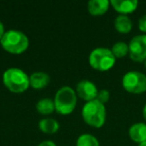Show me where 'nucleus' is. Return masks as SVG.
<instances>
[{
    "mask_svg": "<svg viewBox=\"0 0 146 146\" xmlns=\"http://www.w3.org/2000/svg\"><path fill=\"white\" fill-rule=\"evenodd\" d=\"M122 86L129 93H144L146 91V75L139 71H129L122 78Z\"/></svg>",
    "mask_w": 146,
    "mask_h": 146,
    "instance_id": "nucleus-6",
    "label": "nucleus"
},
{
    "mask_svg": "<svg viewBox=\"0 0 146 146\" xmlns=\"http://www.w3.org/2000/svg\"><path fill=\"white\" fill-rule=\"evenodd\" d=\"M129 137L132 141L136 143H143L146 142V124L139 122L135 123L129 128Z\"/></svg>",
    "mask_w": 146,
    "mask_h": 146,
    "instance_id": "nucleus-10",
    "label": "nucleus"
},
{
    "mask_svg": "<svg viewBox=\"0 0 146 146\" xmlns=\"http://www.w3.org/2000/svg\"><path fill=\"white\" fill-rule=\"evenodd\" d=\"M144 67H145V69H146V60L144 61Z\"/></svg>",
    "mask_w": 146,
    "mask_h": 146,
    "instance_id": "nucleus-24",
    "label": "nucleus"
},
{
    "mask_svg": "<svg viewBox=\"0 0 146 146\" xmlns=\"http://www.w3.org/2000/svg\"><path fill=\"white\" fill-rule=\"evenodd\" d=\"M76 146H99V142L93 135L86 133L78 137Z\"/></svg>",
    "mask_w": 146,
    "mask_h": 146,
    "instance_id": "nucleus-17",
    "label": "nucleus"
},
{
    "mask_svg": "<svg viewBox=\"0 0 146 146\" xmlns=\"http://www.w3.org/2000/svg\"><path fill=\"white\" fill-rule=\"evenodd\" d=\"M138 28L141 32H143L144 34H146V14L143 15L141 18L138 21Z\"/></svg>",
    "mask_w": 146,
    "mask_h": 146,
    "instance_id": "nucleus-19",
    "label": "nucleus"
},
{
    "mask_svg": "<svg viewBox=\"0 0 146 146\" xmlns=\"http://www.w3.org/2000/svg\"><path fill=\"white\" fill-rule=\"evenodd\" d=\"M98 89L93 82L89 80H82L76 85V95L86 100L87 102L97 98Z\"/></svg>",
    "mask_w": 146,
    "mask_h": 146,
    "instance_id": "nucleus-8",
    "label": "nucleus"
},
{
    "mask_svg": "<svg viewBox=\"0 0 146 146\" xmlns=\"http://www.w3.org/2000/svg\"><path fill=\"white\" fill-rule=\"evenodd\" d=\"M110 2L107 0H91L87 4L88 11L93 16L103 15L109 8Z\"/></svg>",
    "mask_w": 146,
    "mask_h": 146,
    "instance_id": "nucleus-12",
    "label": "nucleus"
},
{
    "mask_svg": "<svg viewBox=\"0 0 146 146\" xmlns=\"http://www.w3.org/2000/svg\"><path fill=\"white\" fill-rule=\"evenodd\" d=\"M82 117L88 125L93 126L95 128H100L105 123V106L97 99L86 102V104L82 108Z\"/></svg>",
    "mask_w": 146,
    "mask_h": 146,
    "instance_id": "nucleus-2",
    "label": "nucleus"
},
{
    "mask_svg": "<svg viewBox=\"0 0 146 146\" xmlns=\"http://www.w3.org/2000/svg\"><path fill=\"white\" fill-rule=\"evenodd\" d=\"M5 32H6V31L4 30V25H3V23L0 21V40L2 39V37H3V35L5 34Z\"/></svg>",
    "mask_w": 146,
    "mask_h": 146,
    "instance_id": "nucleus-21",
    "label": "nucleus"
},
{
    "mask_svg": "<svg viewBox=\"0 0 146 146\" xmlns=\"http://www.w3.org/2000/svg\"><path fill=\"white\" fill-rule=\"evenodd\" d=\"M116 58L107 48H96L89 55V64L92 68L98 71H107L115 64Z\"/></svg>",
    "mask_w": 146,
    "mask_h": 146,
    "instance_id": "nucleus-5",
    "label": "nucleus"
},
{
    "mask_svg": "<svg viewBox=\"0 0 146 146\" xmlns=\"http://www.w3.org/2000/svg\"><path fill=\"white\" fill-rule=\"evenodd\" d=\"M138 146H146V142H143V143H140Z\"/></svg>",
    "mask_w": 146,
    "mask_h": 146,
    "instance_id": "nucleus-23",
    "label": "nucleus"
},
{
    "mask_svg": "<svg viewBox=\"0 0 146 146\" xmlns=\"http://www.w3.org/2000/svg\"><path fill=\"white\" fill-rule=\"evenodd\" d=\"M38 146H56V144L53 141H50V140H46V141H43L39 144Z\"/></svg>",
    "mask_w": 146,
    "mask_h": 146,
    "instance_id": "nucleus-20",
    "label": "nucleus"
},
{
    "mask_svg": "<svg viewBox=\"0 0 146 146\" xmlns=\"http://www.w3.org/2000/svg\"><path fill=\"white\" fill-rule=\"evenodd\" d=\"M110 4L114 10L122 15H127L132 13L137 9L138 1L136 0H112Z\"/></svg>",
    "mask_w": 146,
    "mask_h": 146,
    "instance_id": "nucleus-9",
    "label": "nucleus"
},
{
    "mask_svg": "<svg viewBox=\"0 0 146 146\" xmlns=\"http://www.w3.org/2000/svg\"><path fill=\"white\" fill-rule=\"evenodd\" d=\"M3 83L10 91L21 93L30 86L29 76L19 68H9L3 73Z\"/></svg>",
    "mask_w": 146,
    "mask_h": 146,
    "instance_id": "nucleus-3",
    "label": "nucleus"
},
{
    "mask_svg": "<svg viewBox=\"0 0 146 146\" xmlns=\"http://www.w3.org/2000/svg\"><path fill=\"white\" fill-rule=\"evenodd\" d=\"M36 109L40 114L43 115H48L51 114L55 110V104L54 101L49 98H43L39 100L36 104Z\"/></svg>",
    "mask_w": 146,
    "mask_h": 146,
    "instance_id": "nucleus-15",
    "label": "nucleus"
},
{
    "mask_svg": "<svg viewBox=\"0 0 146 146\" xmlns=\"http://www.w3.org/2000/svg\"><path fill=\"white\" fill-rule=\"evenodd\" d=\"M76 102H77L76 92L69 86H63L56 92L55 95V110L59 114L68 115L75 109Z\"/></svg>",
    "mask_w": 146,
    "mask_h": 146,
    "instance_id": "nucleus-4",
    "label": "nucleus"
},
{
    "mask_svg": "<svg viewBox=\"0 0 146 146\" xmlns=\"http://www.w3.org/2000/svg\"><path fill=\"white\" fill-rule=\"evenodd\" d=\"M129 56L135 62L146 60V34H139L131 39L129 45Z\"/></svg>",
    "mask_w": 146,
    "mask_h": 146,
    "instance_id": "nucleus-7",
    "label": "nucleus"
},
{
    "mask_svg": "<svg viewBox=\"0 0 146 146\" xmlns=\"http://www.w3.org/2000/svg\"><path fill=\"white\" fill-rule=\"evenodd\" d=\"M142 115H143L144 120L146 121V103H145V105H144V107H143V110H142Z\"/></svg>",
    "mask_w": 146,
    "mask_h": 146,
    "instance_id": "nucleus-22",
    "label": "nucleus"
},
{
    "mask_svg": "<svg viewBox=\"0 0 146 146\" xmlns=\"http://www.w3.org/2000/svg\"><path fill=\"white\" fill-rule=\"evenodd\" d=\"M0 43L7 52L12 54H21L28 48L29 40L23 32L11 29L5 32Z\"/></svg>",
    "mask_w": 146,
    "mask_h": 146,
    "instance_id": "nucleus-1",
    "label": "nucleus"
},
{
    "mask_svg": "<svg viewBox=\"0 0 146 146\" xmlns=\"http://www.w3.org/2000/svg\"><path fill=\"white\" fill-rule=\"evenodd\" d=\"M50 82V76L44 72H34L29 76V83L34 89H42Z\"/></svg>",
    "mask_w": 146,
    "mask_h": 146,
    "instance_id": "nucleus-11",
    "label": "nucleus"
},
{
    "mask_svg": "<svg viewBox=\"0 0 146 146\" xmlns=\"http://www.w3.org/2000/svg\"><path fill=\"white\" fill-rule=\"evenodd\" d=\"M109 98H110L109 91H108V90H105V89H102V90H100V91H98L97 98H96V99H97L99 102H101L102 104H104L109 100Z\"/></svg>",
    "mask_w": 146,
    "mask_h": 146,
    "instance_id": "nucleus-18",
    "label": "nucleus"
},
{
    "mask_svg": "<svg viewBox=\"0 0 146 146\" xmlns=\"http://www.w3.org/2000/svg\"><path fill=\"white\" fill-rule=\"evenodd\" d=\"M111 52L113 53L115 58H123L129 54V47L125 42H116L112 46Z\"/></svg>",
    "mask_w": 146,
    "mask_h": 146,
    "instance_id": "nucleus-16",
    "label": "nucleus"
},
{
    "mask_svg": "<svg viewBox=\"0 0 146 146\" xmlns=\"http://www.w3.org/2000/svg\"><path fill=\"white\" fill-rule=\"evenodd\" d=\"M39 129L47 134H53L58 131L59 123L52 118H44L39 122Z\"/></svg>",
    "mask_w": 146,
    "mask_h": 146,
    "instance_id": "nucleus-14",
    "label": "nucleus"
},
{
    "mask_svg": "<svg viewBox=\"0 0 146 146\" xmlns=\"http://www.w3.org/2000/svg\"><path fill=\"white\" fill-rule=\"evenodd\" d=\"M114 26L119 33L127 34L132 29V21L127 15L120 14L114 20Z\"/></svg>",
    "mask_w": 146,
    "mask_h": 146,
    "instance_id": "nucleus-13",
    "label": "nucleus"
}]
</instances>
